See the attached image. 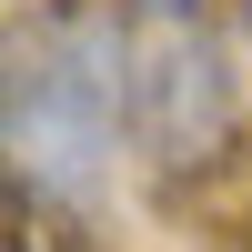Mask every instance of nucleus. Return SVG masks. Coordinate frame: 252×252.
I'll list each match as a JSON object with an SVG mask.
<instances>
[{
  "instance_id": "2",
  "label": "nucleus",
  "mask_w": 252,
  "mask_h": 252,
  "mask_svg": "<svg viewBox=\"0 0 252 252\" xmlns=\"http://www.w3.org/2000/svg\"><path fill=\"white\" fill-rule=\"evenodd\" d=\"M242 131V101H232V71L222 51L192 31V20H152L131 40V141L172 172L212 161L222 141Z\"/></svg>"
},
{
  "instance_id": "3",
  "label": "nucleus",
  "mask_w": 252,
  "mask_h": 252,
  "mask_svg": "<svg viewBox=\"0 0 252 252\" xmlns=\"http://www.w3.org/2000/svg\"><path fill=\"white\" fill-rule=\"evenodd\" d=\"M152 10H192V0H152Z\"/></svg>"
},
{
  "instance_id": "1",
  "label": "nucleus",
  "mask_w": 252,
  "mask_h": 252,
  "mask_svg": "<svg viewBox=\"0 0 252 252\" xmlns=\"http://www.w3.org/2000/svg\"><path fill=\"white\" fill-rule=\"evenodd\" d=\"M131 121V31L91 0L20 20L10 31V91H0V131H10V182L40 202H101L111 182V141Z\"/></svg>"
}]
</instances>
